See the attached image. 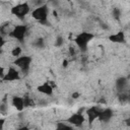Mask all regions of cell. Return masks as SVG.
Returning a JSON list of instances; mask_svg holds the SVG:
<instances>
[{"label":"cell","mask_w":130,"mask_h":130,"mask_svg":"<svg viewBox=\"0 0 130 130\" xmlns=\"http://www.w3.org/2000/svg\"><path fill=\"white\" fill-rule=\"evenodd\" d=\"M30 16L40 22L41 24L47 25L48 24V18H49V7L47 4H41L38 7H36L30 12Z\"/></svg>","instance_id":"obj_1"},{"label":"cell","mask_w":130,"mask_h":130,"mask_svg":"<svg viewBox=\"0 0 130 130\" xmlns=\"http://www.w3.org/2000/svg\"><path fill=\"white\" fill-rule=\"evenodd\" d=\"M94 35L90 31H81L77 34L74 38V44L80 51H86L89 43L93 40Z\"/></svg>","instance_id":"obj_2"},{"label":"cell","mask_w":130,"mask_h":130,"mask_svg":"<svg viewBox=\"0 0 130 130\" xmlns=\"http://www.w3.org/2000/svg\"><path fill=\"white\" fill-rule=\"evenodd\" d=\"M30 12H31L30 5L26 1L17 3L10 8V13L18 19H23L26 15L30 14Z\"/></svg>","instance_id":"obj_3"},{"label":"cell","mask_w":130,"mask_h":130,"mask_svg":"<svg viewBox=\"0 0 130 130\" xmlns=\"http://www.w3.org/2000/svg\"><path fill=\"white\" fill-rule=\"evenodd\" d=\"M27 32H28V26L26 24H16L11 28L8 36L19 43H23Z\"/></svg>","instance_id":"obj_4"},{"label":"cell","mask_w":130,"mask_h":130,"mask_svg":"<svg viewBox=\"0 0 130 130\" xmlns=\"http://www.w3.org/2000/svg\"><path fill=\"white\" fill-rule=\"evenodd\" d=\"M31 62H32V58L30 56L22 54L21 56H19V57H17V58L14 59L13 65L16 66L21 72L27 73L28 70H29V68H30Z\"/></svg>","instance_id":"obj_5"},{"label":"cell","mask_w":130,"mask_h":130,"mask_svg":"<svg viewBox=\"0 0 130 130\" xmlns=\"http://www.w3.org/2000/svg\"><path fill=\"white\" fill-rule=\"evenodd\" d=\"M20 78H21L20 70L16 66L11 65L7 68L6 72L1 77V80L3 82H15V81L20 80Z\"/></svg>","instance_id":"obj_6"},{"label":"cell","mask_w":130,"mask_h":130,"mask_svg":"<svg viewBox=\"0 0 130 130\" xmlns=\"http://www.w3.org/2000/svg\"><path fill=\"white\" fill-rule=\"evenodd\" d=\"M65 121H67L69 124H71L73 127H79L85 122V116L81 113V111L71 114Z\"/></svg>","instance_id":"obj_7"},{"label":"cell","mask_w":130,"mask_h":130,"mask_svg":"<svg viewBox=\"0 0 130 130\" xmlns=\"http://www.w3.org/2000/svg\"><path fill=\"white\" fill-rule=\"evenodd\" d=\"M101 111H102V109L98 106H91L85 110V115H86V118H87V121L89 124H92L95 120H99Z\"/></svg>","instance_id":"obj_8"},{"label":"cell","mask_w":130,"mask_h":130,"mask_svg":"<svg viewBox=\"0 0 130 130\" xmlns=\"http://www.w3.org/2000/svg\"><path fill=\"white\" fill-rule=\"evenodd\" d=\"M37 91L44 95L51 96L54 92V87L52 86L50 81H44L43 83H41L37 86Z\"/></svg>","instance_id":"obj_9"},{"label":"cell","mask_w":130,"mask_h":130,"mask_svg":"<svg viewBox=\"0 0 130 130\" xmlns=\"http://www.w3.org/2000/svg\"><path fill=\"white\" fill-rule=\"evenodd\" d=\"M108 40L114 44H124L126 42V36H125V32L122 31V30H119L117 32H114V34H111L109 37H108Z\"/></svg>","instance_id":"obj_10"},{"label":"cell","mask_w":130,"mask_h":130,"mask_svg":"<svg viewBox=\"0 0 130 130\" xmlns=\"http://www.w3.org/2000/svg\"><path fill=\"white\" fill-rule=\"evenodd\" d=\"M113 117H114V112H113L112 109H110V108L102 109L100 117H99V121L104 122V123H108L112 120Z\"/></svg>","instance_id":"obj_11"},{"label":"cell","mask_w":130,"mask_h":130,"mask_svg":"<svg viewBox=\"0 0 130 130\" xmlns=\"http://www.w3.org/2000/svg\"><path fill=\"white\" fill-rule=\"evenodd\" d=\"M11 104L12 106L19 112H21L24 108H25V105H24V99L23 96H19V95H14L11 100Z\"/></svg>","instance_id":"obj_12"},{"label":"cell","mask_w":130,"mask_h":130,"mask_svg":"<svg viewBox=\"0 0 130 130\" xmlns=\"http://www.w3.org/2000/svg\"><path fill=\"white\" fill-rule=\"evenodd\" d=\"M128 86V79L126 77H119L116 80V88L120 91H124Z\"/></svg>","instance_id":"obj_13"},{"label":"cell","mask_w":130,"mask_h":130,"mask_svg":"<svg viewBox=\"0 0 130 130\" xmlns=\"http://www.w3.org/2000/svg\"><path fill=\"white\" fill-rule=\"evenodd\" d=\"M10 54H11V56L14 57V59H15V58H17V57H19V56L22 55V48H21L20 46H15V47H13V48L11 49Z\"/></svg>","instance_id":"obj_14"},{"label":"cell","mask_w":130,"mask_h":130,"mask_svg":"<svg viewBox=\"0 0 130 130\" xmlns=\"http://www.w3.org/2000/svg\"><path fill=\"white\" fill-rule=\"evenodd\" d=\"M56 128L57 129H72L73 126L71 124H69L67 121H65V122H59V123H57Z\"/></svg>","instance_id":"obj_15"},{"label":"cell","mask_w":130,"mask_h":130,"mask_svg":"<svg viewBox=\"0 0 130 130\" xmlns=\"http://www.w3.org/2000/svg\"><path fill=\"white\" fill-rule=\"evenodd\" d=\"M23 99H24V105H25V108H28V107H35V106H36L34 100H32L30 96H28L27 94L23 95Z\"/></svg>","instance_id":"obj_16"},{"label":"cell","mask_w":130,"mask_h":130,"mask_svg":"<svg viewBox=\"0 0 130 130\" xmlns=\"http://www.w3.org/2000/svg\"><path fill=\"white\" fill-rule=\"evenodd\" d=\"M34 45H35L36 47H38L39 49H41V48L44 47V40H43V39H38V40H36V42H35Z\"/></svg>","instance_id":"obj_17"},{"label":"cell","mask_w":130,"mask_h":130,"mask_svg":"<svg viewBox=\"0 0 130 130\" xmlns=\"http://www.w3.org/2000/svg\"><path fill=\"white\" fill-rule=\"evenodd\" d=\"M63 38L62 37H58L57 39H56V42H55V46H57V47H60V46H62L63 45Z\"/></svg>","instance_id":"obj_18"},{"label":"cell","mask_w":130,"mask_h":130,"mask_svg":"<svg viewBox=\"0 0 130 130\" xmlns=\"http://www.w3.org/2000/svg\"><path fill=\"white\" fill-rule=\"evenodd\" d=\"M79 95H80L79 92H73V93H72V98H73V99H78Z\"/></svg>","instance_id":"obj_19"},{"label":"cell","mask_w":130,"mask_h":130,"mask_svg":"<svg viewBox=\"0 0 130 130\" xmlns=\"http://www.w3.org/2000/svg\"><path fill=\"white\" fill-rule=\"evenodd\" d=\"M67 64H68V61L67 60H64L63 61V67H67Z\"/></svg>","instance_id":"obj_20"},{"label":"cell","mask_w":130,"mask_h":130,"mask_svg":"<svg viewBox=\"0 0 130 130\" xmlns=\"http://www.w3.org/2000/svg\"><path fill=\"white\" fill-rule=\"evenodd\" d=\"M126 124H127V125H128V126L130 127V117H129V118H128V119L126 120Z\"/></svg>","instance_id":"obj_21"}]
</instances>
